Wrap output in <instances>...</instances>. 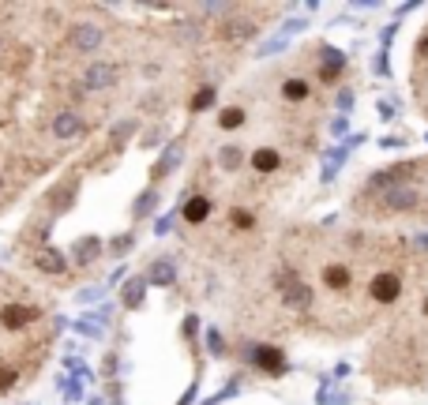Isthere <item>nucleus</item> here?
Segmentation results:
<instances>
[{
  "instance_id": "1",
  "label": "nucleus",
  "mask_w": 428,
  "mask_h": 405,
  "mask_svg": "<svg viewBox=\"0 0 428 405\" xmlns=\"http://www.w3.org/2000/svg\"><path fill=\"white\" fill-rule=\"evenodd\" d=\"M45 349V308L0 274V394H12L38 368Z\"/></svg>"
},
{
  "instance_id": "2",
  "label": "nucleus",
  "mask_w": 428,
  "mask_h": 405,
  "mask_svg": "<svg viewBox=\"0 0 428 405\" xmlns=\"http://www.w3.org/2000/svg\"><path fill=\"white\" fill-rule=\"evenodd\" d=\"M368 293H372V300H376V304H395L398 297H402V274H395V270H376V278H372Z\"/></svg>"
},
{
  "instance_id": "3",
  "label": "nucleus",
  "mask_w": 428,
  "mask_h": 405,
  "mask_svg": "<svg viewBox=\"0 0 428 405\" xmlns=\"http://www.w3.org/2000/svg\"><path fill=\"white\" fill-rule=\"evenodd\" d=\"M117 83V71L109 68L106 60H94L87 71H83V90H109Z\"/></svg>"
},
{
  "instance_id": "4",
  "label": "nucleus",
  "mask_w": 428,
  "mask_h": 405,
  "mask_svg": "<svg viewBox=\"0 0 428 405\" xmlns=\"http://www.w3.org/2000/svg\"><path fill=\"white\" fill-rule=\"evenodd\" d=\"M320 278H323V285H327L331 293H346V289H349V282H353V274H349V266H346V263H327Z\"/></svg>"
},
{
  "instance_id": "5",
  "label": "nucleus",
  "mask_w": 428,
  "mask_h": 405,
  "mask_svg": "<svg viewBox=\"0 0 428 405\" xmlns=\"http://www.w3.org/2000/svg\"><path fill=\"white\" fill-rule=\"evenodd\" d=\"M256 364L263 368V372H271V375H282L286 372V361H282V353H278V349H256Z\"/></svg>"
},
{
  "instance_id": "6",
  "label": "nucleus",
  "mask_w": 428,
  "mask_h": 405,
  "mask_svg": "<svg viewBox=\"0 0 428 405\" xmlns=\"http://www.w3.org/2000/svg\"><path fill=\"white\" fill-rule=\"evenodd\" d=\"M252 169L256 173H278V169H282V158H278V150H267V146H263V150L252 154Z\"/></svg>"
},
{
  "instance_id": "7",
  "label": "nucleus",
  "mask_w": 428,
  "mask_h": 405,
  "mask_svg": "<svg viewBox=\"0 0 428 405\" xmlns=\"http://www.w3.org/2000/svg\"><path fill=\"white\" fill-rule=\"evenodd\" d=\"M413 188H390L387 196H384V207L387 210H402V207H413Z\"/></svg>"
},
{
  "instance_id": "8",
  "label": "nucleus",
  "mask_w": 428,
  "mask_h": 405,
  "mask_svg": "<svg viewBox=\"0 0 428 405\" xmlns=\"http://www.w3.org/2000/svg\"><path fill=\"white\" fill-rule=\"evenodd\" d=\"M308 94H312V90H308V83H304V79H286L282 83V98L286 101H304Z\"/></svg>"
},
{
  "instance_id": "9",
  "label": "nucleus",
  "mask_w": 428,
  "mask_h": 405,
  "mask_svg": "<svg viewBox=\"0 0 428 405\" xmlns=\"http://www.w3.org/2000/svg\"><path fill=\"white\" fill-rule=\"evenodd\" d=\"M207 214H211L207 199H188V207H184V218H188V222H207Z\"/></svg>"
},
{
  "instance_id": "10",
  "label": "nucleus",
  "mask_w": 428,
  "mask_h": 405,
  "mask_svg": "<svg viewBox=\"0 0 428 405\" xmlns=\"http://www.w3.org/2000/svg\"><path fill=\"white\" fill-rule=\"evenodd\" d=\"M38 266H42V270H49V274H60L64 270V259H60L57 252H42L38 255Z\"/></svg>"
},
{
  "instance_id": "11",
  "label": "nucleus",
  "mask_w": 428,
  "mask_h": 405,
  "mask_svg": "<svg viewBox=\"0 0 428 405\" xmlns=\"http://www.w3.org/2000/svg\"><path fill=\"white\" fill-rule=\"evenodd\" d=\"M218 124H222V128H237V124H245V109H237V105H233V109H226V113L218 117Z\"/></svg>"
},
{
  "instance_id": "12",
  "label": "nucleus",
  "mask_w": 428,
  "mask_h": 405,
  "mask_svg": "<svg viewBox=\"0 0 428 405\" xmlns=\"http://www.w3.org/2000/svg\"><path fill=\"white\" fill-rule=\"evenodd\" d=\"M338 68H342V57H338V53H327V57H323V76L334 79V76H338Z\"/></svg>"
},
{
  "instance_id": "13",
  "label": "nucleus",
  "mask_w": 428,
  "mask_h": 405,
  "mask_svg": "<svg viewBox=\"0 0 428 405\" xmlns=\"http://www.w3.org/2000/svg\"><path fill=\"white\" fill-rule=\"evenodd\" d=\"M139 300H143V282H132V285L124 289V304H128V308H135Z\"/></svg>"
},
{
  "instance_id": "14",
  "label": "nucleus",
  "mask_w": 428,
  "mask_h": 405,
  "mask_svg": "<svg viewBox=\"0 0 428 405\" xmlns=\"http://www.w3.org/2000/svg\"><path fill=\"white\" fill-rule=\"evenodd\" d=\"M94 255H98V241H83L79 252H76V263H87V259H94Z\"/></svg>"
},
{
  "instance_id": "15",
  "label": "nucleus",
  "mask_w": 428,
  "mask_h": 405,
  "mask_svg": "<svg viewBox=\"0 0 428 405\" xmlns=\"http://www.w3.org/2000/svg\"><path fill=\"white\" fill-rule=\"evenodd\" d=\"M211 101H214V90H211V87H203V90H199V94H195V98H192V109H207V105H211Z\"/></svg>"
},
{
  "instance_id": "16",
  "label": "nucleus",
  "mask_w": 428,
  "mask_h": 405,
  "mask_svg": "<svg viewBox=\"0 0 428 405\" xmlns=\"http://www.w3.org/2000/svg\"><path fill=\"white\" fill-rule=\"evenodd\" d=\"M170 278H173L170 263H158V270H154V282H170Z\"/></svg>"
}]
</instances>
